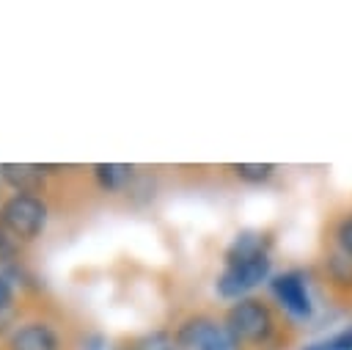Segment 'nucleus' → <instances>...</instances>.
Masks as SVG:
<instances>
[{
	"mask_svg": "<svg viewBox=\"0 0 352 350\" xmlns=\"http://www.w3.org/2000/svg\"><path fill=\"white\" fill-rule=\"evenodd\" d=\"M270 289L275 295V300L292 314V317H311L314 314V300H311V292H308V281H305V273L300 270H286V273H278L270 278Z\"/></svg>",
	"mask_w": 352,
	"mask_h": 350,
	"instance_id": "nucleus-5",
	"label": "nucleus"
},
{
	"mask_svg": "<svg viewBox=\"0 0 352 350\" xmlns=\"http://www.w3.org/2000/svg\"><path fill=\"white\" fill-rule=\"evenodd\" d=\"M0 220L19 240H36L44 231V223H47V204L41 201V196H19V193H14L11 198L3 201Z\"/></svg>",
	"mask_w": 352,
	"mask_h": 350,
	"instance_id": "nucleus-3",
	"label": "nucleus"
},
{
	"mask_svg": "<svg viewBox=\"0 0 352 350\" xmlns=\"http://www.w3.org/2000/svg\"><path fill=\"white\" fill-rule=\"evenodd\" d=\"M11 303H14V287H11V278H8L6 273H0V314H3L6 309H11Z\"/></svg>",
	"mask_w": 352,
	"mask_h": 350,
	"instance_id": "nucleus-14",
	"label": "nucleus"
},
{
	"mask_svg": "<svg viewBox=\"0 0 352 350\" xmlns=\"http://www.w3.org/2000/svg\"><path fill=\"white\" fill-rule=\"evenodd\" d=\"M223 322L242 344H267L275 333V317H272L270 306L250 295L242 300H234L228 306Z\"/></svg>",
	"mask_w": 352,
	"mask_h": 350,
	"instance_id": "nucleus-1",
	"label": "nucleus"
},
{
	"mask_svg": "<svg viewBox=\"0 0 352 350\" xmlns=\"http://www.w3.org/2000/svg\"><path fill=\"white\" fill-rule=\"evenodd\" d=\"M0 179L19 196H36L44 190V165L36 163H3Z\"/></svg>",
	"mask_w": 352,
	"mask_h": 350,
	"instance_id": "nucleus-7",
	"label": "nucleus"
},
{
	"mask_svg": "<svg viewBox=\"0 0 352 350\" xmlns=\"http://www.w3.org/2000/svg\"><path fill=\"white\" fill-rule=\"evenodd\" d=\"M19 237L0 220V262H11V259H16V254H19Z\"/></svg>",
	"mask_w": 352,
	"mask_h": 350,
	"instance_id": "nucleus-12",
	"label": "nucleus"
},
{
	"mask_svg": "<svg viewBox=\"0 0 352 350\" xmlns=\"http://www.w3.org/2000/svg\"><path fill=\"white\" fill-rule=\"evenodd\" d=\"M270 273H272L270 254L250 259V262H242V265H226L214 281V289L223 300H242V298H248L250 289H256L261 281H267Z\"/></svg>",
	"mask_w": 352,
	"mask_h": 350,
	"instance_id": "nucleus-4",
	"label": "nucleus"
},
{
	"mask_svg": "<svg viewBox=\"0 0 352 350\" xmlns=\"http://www.w3.org/2000/svg\"><path fill=\"white\" fill-rule=\"evenodd\" d=\"M270 254V237L264 231H239L226 248V265H242Z\"/></svg>",
	"mask_w": 352,
	"mask_h": 350,
	"instance_id": "nucleus-8",
	"label": "nucleus"
},
{
	"mask_svg": "<svg viewBox=\"0 0 352 350\" xmlns=\"http://www.w3.org/2000/svg\"><path fill=\"white\" fill-rule=\"evenodd\" d=\"M302 350H352V328H344V331H338L333 336H324L319 342H311Z\"/></svg>",
	"mask_w": 352,
	"mask_h": 350,
	"instance_id": "nucleus-11",
	"label": "nucleus"
},
{
	"mask_svg": "<svg viewBox=\"0 0 352 350\" xmlns=\"http://www.w3.org/2000/svg\"><path fill=\"white\" fill-rule=\"evenodd\" d=\"M94 176L102 190H121L132 179V165L124 163H99L94 165Z\"/></svg>",
	"mask_w": 352,
	"mask_h": 350,
	"instance_id": "nucleus-9",
	"label": "nucleus"
},
{
	"mask_svg": "<svg viewBox=\"0 0 352 350\" xmlns=\"http://www.w3.org/2000/svg\"><path fill=\"white\" fill-rule=\"evenodd\" d=\"M179 350H245V344L226 328V322H217L206 314L187 317L173 336Z\"/></svg>",
	"mask_w": 352,
	"mask_h": 350,
	"instance_id": "nucleus-2",
	"label": "nucleus"
},
{
	"mask_svg": "<svg viewBox=\"0 0 352 350\" xmlns=\"http://www.w3.org/2000/svg\"><path fill=\"white\" fill-rule=\"evenodd\" d=\"M8 350H60V336L47 322H25L8 336Z\"/></svg>",
	"mask_w": 352,
	"mask_h": 350,
	"instance_id": "nucleus-6",
	"label": "nucleus"
},
{
	"mask_svg": "<svg viewBox=\"0 0 352 350\" xmlns=\"http://www.w3.org/2000/svg\"><path fill=\"white\" fill-rule=\"evenodd\" d=\"M336 243H338L341 254L346 259H352V212L338 220V226H336Z\"/></svg>",
	"mask_w": 352,
	"mask_h": 350,
	"instance_id": "nucleus-13",
	"label": "nucleus"
},
{
	"mask_svg": "<svg viewBox=\"0 0 352 350\" xmlns=\"http://www.w3.org/2000/svg\"><path fill=\"white\" fill-rule=\"evenodd\" d=\"M231 171H234V176L239 182L261 185L275 174V165L272 163H236V165H231Z\"/></svg>",
	"mask_w": 352,
	"mask_h": 350,
	"instance_id": "nucleus-10",
	"label": "nucleus"
}]
</instances>
